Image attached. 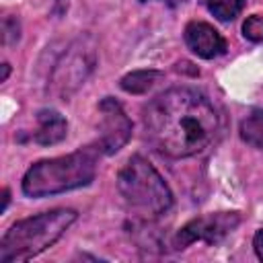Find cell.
<instances>
[{"mask_svg": "<svg viewBox=\"0 0 263 263\" xmlns=\"http://www.w3.org/2000/svg\"><path fill=\"white\" fill-rule=\"evenodd\" d=\"M212 103L193 88H171L148 103L144 127L150 144L173 158H187L205 150L218 134Z\"/></svg>", "mask_w": 263, "mask_h": 263, "instance_id": "1", "label": "cell"}, {"mask_svg": "<svg viewBox=\"0 0 263 263\" xmlns=\"http://www.w3.org/2000/svg\"><path fill=\"white\" fill-rule=\"evenodd\" d=\"M99 146H86L66 156L35 162L23 177V191L29 197H45L78 189L95 179Z\"/></svg>", "mask_w": 263, "mask_h": 263, "instance_id": "2", "label": "cell"}, {"mask_svg": "<svg viewBox=\"0 0 263 263\" xmlns=\"http://www.w3.org/2000/svg\"><path fill=\"white\" fill-rule=\"evenodd\" d=\"M76 220L74 210H51L39 216L18 220L2 236L0 242V263L27 261L47 247H51Z\"/></svg>", "mask_w": 263, "mask_h": 263, "instance_id": "3", "label": "cell"}, {"mask_svg": "<svg viewBox=\"0 0 263 263\" xmlns=\"http://www.w3.org/2000/svg\"><path fill=\"white\" fill-rule=\"evenodd\" d=\"M117 189L125 205L142 216L156 218L173 205V193L158 171L142 156H132L117 175Z\"/></svg>", "mask_w": 263, "mask_h": 263, "instance_id": "4", "label": "cell"}, {"mask_svg": "<svg viewBox=\"0 0 263 263\" xmlns=\"http://www.w3.org/2000/svg\"><path fill=\"white\" fill-rule=\"evenodd\" d=\"M97 64V47L95 41L86 35L76 39L66 53L62 55V60L55 64L53 72H51V92H55L62 99H68L84 80L86 76L92 72Z\"/></svg>", "mask_w": 263, "mask_h": 263, "instance_id": "5", "label": "cell"}, {"mask_svg": "<svg viewBox=\"0 0 263 263\" xmlns=\"http://www.w3.org/2000/svg\"><path fill=\"white\" fill-rule=\"evenodd\" d=\"M240 222V216L236 212H218L208 214L201 218H195L187 222L173 238L175 249H185L195 240H203L210 245L220 242L228 232H232Z\"/></svg>", "mask_w": 263, "mask_h": 263, "instance_id": "6", "label": "cell"}, {"mask_svg": "<svg viewBox=\"0 0 263 263\" xmlns=\"http://www.w3.org/2000/svg\"><path fill=\"white\" fill-rule=\"evenodd\" d=\"M99 113H101V123H99L101 136H99L97 146L101 148L103 154H115L129 140L132 121L125 115L123 107L111 97H105L99 103Z\"/></svg>", "mask_w": 263, "mask_h": 263, "instance_id": "7", "label": "cell"}, {"mask_svg": "<svg viewBox=\"0 0 263 263\" xmlns=\"http://www.w3.org/2000/svg\"><path fill=\"white\" fill-rule=\"evenodd\" d=\"M185 41L189 49L203 60H212L226 51L224 37L212 25L201 23V21H193L185 27Z\"/></svg>", "mask_w": 263, "mask_h": 263, "instance_id": "8", "label": "cell"}, {"mask_svg": "<svg viewBox=\"0 0 263 263\" xmlns=\"http://www.w3.org/2000/svg\"><path fill=\"white\" fill-rule=\"evenodd\" d=\"M66 134H68V123L58 111L41 109L37 113V132L33 136L37 144H41V146L58 144L66 138Z\"/></svg>", "mask_w": 263, "mask_h": 263, "instance_id": "9", "label": "cell"}, {"mask_svg": "<svg viewBox=\"0 0 263 263\" xmlns=\"http://www.w3.org/2000/svg\"><path fill=\"white\" fill-rule=\"evenodd\" d=\"M162 78V72L158 70H136V72H129L121 78V88L125 92H132V95H144L148 92L158 80Z\"/></svg>", "mask_w": 263, "mask_h": 263, "instance_id": "10", "label": "cell"}, {"mask_svg": "<svg viewBox=\"0 0 263 263\" xmlns=\"http://www.w3.org/2000/svg\"><path fill=\"white\" fill-rule=\"evenodd\" d=\"M240 138L255 148H263V109H253L240 121Z\"/></svg>", "mask_w": 263, "mask_h": 263, "instance_id": "11", "label": "cell"}, {"mask_svg": "<svg viewBox=\"0 0 263 263\" xmlns=\"http://www.w3.org/2000/svg\"><path fill=\"white\" fill-rule=\"evenodd\" d=\"M208 10L220 21H232L242 6V0H205Z\"/></svg>", "mask_w": 263, "mask_h": 263, "instance_id": "12", "label": "cell"}, {"mask_svg": "<svg viewBox=\"0 0 263 263\" xmlns=\"http://www.w3.org/2000/svg\"><path fill=\"white\" fill-rule=\"evenodd\" d=\"M242 35L249 39V41H263V16L259 14H253L249 16L245 23H242Z\"/></svg>", "mask_w": 263, "mask_h": 263, "instance_id": "13", "label": "cell"}, {"mask_svg": "<svg viewBox=\"0 0 263 263\" xmlns=\"http://www.w3.org/2000/svg\"><path fill=\"white\" fill-rule=\"evenodd\" d=\"M18 39V27L10 29V18H4V43H12Z\"/></svg>", "mask_w": 263, "mask_h": 263, "instance_id": "14", "label": "cell"}, {"mask_svg": "<svg viewBox=\"0 0 263 263\" xmlns=\"http://www.w3.org/2000/svg\"><path fill=\"white\" fill-rule=\"evenodd\" d=\"M253 247H255L257 257L263 261V230H257V234H255V238H253Z\"/></svg>", "mask_w": 263, "mask_h": 263, "instance_id": "15", "label": "cell"}, {"mask_svg": "<svg viewBox=\"0 0 263 263\" xmlns=\"http://www.w3.org/2000/svg\"><path fill=\"white\" fill-rule=\"evenodd\" d=\"M8 201H10V193L8 189H2V212L8 208Z\"/></svg>", "mask_w": 263, "mask_h": 263, "instance_id": "16", "label": "cell"}, {"mask_svg": "<svg viewBox=\"0 0 263 263\" xmlns=\"http://www.w3.org/2000/svg\"><path fill=\"white\" fill-rule=\"evenodd\" d=\"M8 74H10V66H8V64H2V78H0V80L4 82V80L8 78Z\"/></svg>", "mask_w": 263, "mask_h": 263, "instance_id": "17", "label": "cell"}, {"mask_svg": "<svg viewBox=\"0 0 263 263\" xmlns=\"http://www.w3.org/2000/svg\"><path fill=\"white\" fill-rule=\"evenodd\" d=\"M142 2H146V0H142ZM164 2H168V4H181V2H185V0H164Z\"/></svg>", "mask_w": 263, "mask_h": 263, "instance_id": "18", "label": "cell"}]
</instances>
